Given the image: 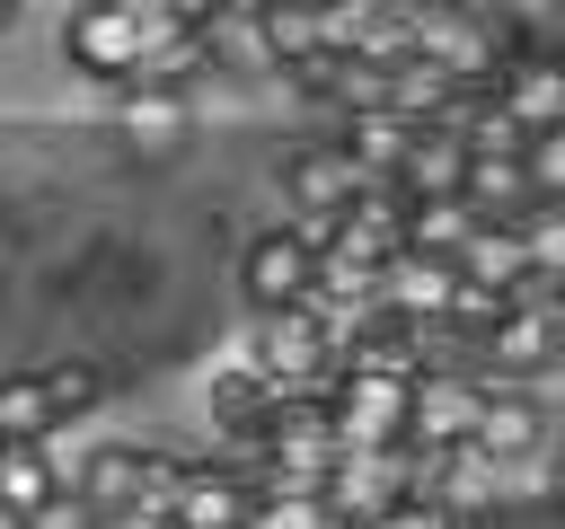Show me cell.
I'll return each instance as SVG.
<instances>
[{"label": "cell", "mask_w": 565, "mask_h": 529, "mask_svg": "<svg viewBox=\"0 0 565 529\" xmlns=\"http://www.w3.org/2000/svg\"><path fill=\"white\" fill-rule=\"evenodd\" d=\"M62 494V467H53V450L44 441H0V511L9 520H26L35 503H53Z\"/></svg>", "instance_id": "17"}, {"label": "cell", "mask_w": 565, "mask_h": 529, "mask_svg": "<svg viewBox=\"0 0 565 529\" xmlns=\"http://www.w3.org/2000/svg\"><path fill=\"white\" fill-rule=\"evenodd\" d=\"M238 353L265 370L274 397H327V379H335V326H327L318 300H300V309H265V317L238 335Z\"/></svg>", "instance_id": "1"}, {"label": "cell", "mask_w": 565, "mask_h": 529, "mask_svg": "<svg viewBox=\"0 0 565 529\" xmlns=\"http://www.w3.org/2000/svg\"><path fill=\"white\" fill-rule=\"evenodd\" d=\"M353 194H362V168L344 159V141H300V150L282 159V203H291L300 229L327 238V220H335Z\"/></svg>", "instance_id": "9"}, {"label": "cell", "mask_w": 565, "mask_h": 529, "mask_svg": "<svg viewBox=\"0 0 565 529\" xmlns=\"http://www.w3.org/2000/svg\"><path fill=\"white\" fill-rule=\"evenodd\" d=\"M185 123H194V97H168V88H124L115 97V132L132 150H177Z\"/></svg>", "instance_id": "15"}, {"label": "cell", "mask_w": 565, "mask_h": 529, "mask_svg": "<svg viewBox=\"0 0 565 529\" xmlns=\"http://www.w3.org/2000/svg\"><path fill=\"white\" fill-rule=\"evenodd\" d=\"M168 26H177L168 9H150V18H124V9H106V0H71V9H62V62H71L79 79H106V88H124V79L141 71V53H150Z\"/></svg>", "instance_id": "2"}, {"label": "cell", "mask_w": 565, "mask_h": 529, "mask_svg": "<svg viewBox=\"0 0 565 529\" xmlns=\"http://www.w3.org/2000/svg\"><path fill=\"white\" fill-rule=\"evenodd\" d=\"M406 203H450L459 185H468V141L450 132V123H415V141H406V159H397V176H388Z\"/></svg>", "instance_id": "14"}, {"label": "cell", "mask_w": 565, "mask_h": 529, "mask_svg": "<svg viewBox=\"0 0 565 529\" xmlns=\"http://www.w3.org/2000/svg\"><path fill=\"white\" fill-rule=\"evenodd\" d=\"M159 511H168V529H247V511H256V476L230 467V458H177Z\"/></svg>", "instance_id": "5"}, {"label": "cell", "mask_w": 565, "mask_h": 529, "mask_svg": "<svg viewBox=\"0 0 565 529\" xmlns=\"http://www.w3.org/2000/svg\"><path fill=\"white\" fill-rule=\"evenodd\" d=\"M18 9H26V0H0V35H9V26H18Z\"/></svg>", "instance_id": "27"}, {"label": "cell", "mask_w": 565, "mask_h": 529, "mask_svg": "<svg viewBox=\"0 0 565 529\" xmlns=\"http://www.w3.org/2000/svg\"><path fill=\"white\" fill-rule=\"evenodd\" d=\"M547 432H556V414L530 397V388H486V406H477V450L494 458V467H512V458H539L547 450Z\"/></svg>", "instance_id": "13"}, {"label": "cell", "mask_w": 565, "mask_h": 529, "mask_svg": "<svg viewBox=\"0 0 565 529\" xmlns=\"http://www.w3.org/2000/svg\"><path fill=\"white\" fill-rule=\"evenodd\" d=\"M35 388H44V406H53V423H71V414H88V406L106 397V379H97V361H44V370H35Z\"/></svg>", "instance_id": "21"}, {"label": "cell", "mask_w": 565, "mask_h": 529, "mask_svg": "<svg viewBox=\"0 0 565 529\" xmlns=\"http://www.w3.org/2000/svg\"><path fill=\"white\" fill-rule=\"evenodd\" d=\"M247 529H353L327 494H300V485H274V494H256V511H247Z\"/></svg>", "instance_id": "18"}, {"label": "cell", "mask_w": 565, "mask_h": 529, "mask_svg": "<svg viewBox=\"0 0 565 529\" xmlns=\"http://www.w3.org/2000/svg\"><path fill=\"white\" fill-rule=\"evenodd\" d=\"M539 485H547V494H565V423H556V432H547V450H539Z\"/></svg>", "instance_id": "25"}, {"label": "cell", "mask_w": 565, "mask_h": 529, "mask_svg": "<svg viewBox=\"0 0 565 529\" xmlns=\"http://www.w3.org/2000/svg\"><path fill=\"white\" fill-rule=\"evenodd\" d=\"M318 247H327V256H344L353 273H371V282H380V264L406 247V194H397V185H362V194L327 220V238H318Z\"/></svg>", "instance_id": "7"}, {"label": "cell", "mask_w": 565, "mask_h": 529, "mask_svg": "<svg viewBox=\"0 0 565 529\" xmlns=\"http://www.w3.org/2000/svg\"><path fill=\"white\" fill-rule=\"evenodd\" d=\"M406 476H415V494H424V503H441L450 520H477V511H494V494H503V467H494L477 441L406 450Z\"/></svg>", "instance_id": "8"}, {"label": "cell", "mask_w": 565, "mask_h": 529, "mask_svg": "<svg viewBox=\"0 0 565 529\" xmlns=\"http://www.w3.org/2000/svg\"><path fill=\"white\" fill-rule=\"evenodd\" d=\"M318 494L362 529L371 511H388L397 494H415V476H406V450H335V467H327Z\"/></svg>", "instance_id": "11"}, {"label": "cell", "mask_w": 565, "mask_h": 529, "mask_svg": "<svg viewBox=\"0 0 565 529\" xmlns=\"http://www.w3.org/2000/svg\"><path fill=\"white\" fill-rule=\"evenodd\" d=\"M477 406H486V388H477L468 370H415V379H406V450H450V441H468V432H477Z\"/></svg>", "instance_id": "10"}, {"label": "cell", "mask_w": 565, "mask_h": 529, "mask_svg": "<svg viewBox=\"0 0 565 529\" xmlns=\"http://www.w3.org/2000/svg\"><path fill=\"white\" fill-rule=\"evenodd\" d=\"M362 529H459V520H450L441 503H424V494H397V503H388V511H371Z\"/></svg>", "instance_id": "23"}, {"label": "cell", "mask_w": 565, "mask_h": 529, "mask_svg": "<svg viewBox=\"0 0 565 529\" xmlns=\"http://www.w3.org/2000/svg\"><path fill=\"white\" fill-rule=\"evenodd\" d=\"M53 432H62V423H53L44 388H35V370L0 379V441H53Z\"/></svg>", "instance_id": "20"}, {"label": "cell", "mask_w": 565, "mask_h": 529, "mask_svg": "<svg viewBox=\"0 0 565 529\" xmlns=\"http://www.w3.org/2000/svg\"><path fill=\"white\" fill-rule=\"evenodd\" d=\"M344 159L362 168V185H388L397 176V159H406V141H415V123L406 115H388V106H371V115H344Z\"/></svg>", "instance_id": "16"}, {"label": "cell", "mask_w": 565, "mask_h": 529, "mask_svg": "<svg viewBox=\"0 0 565 529\" xmlns=\"http://www.w3.org/2000/svg\"><path fill=\"white\" fill-rule=\"evenodd\" d=\"M327 423H335L344 450H406V379L335 370L327 379Z\"/></svg>", "instance_id": "6"}, {"label": "cell", "mask_w": 565, "mask_h": 529, "mask_svg": "<svg viewBox=\"0 0 565 529\" xmlns=\"http://www.w3.org/2000/svg\"><path fill=\"white\" fill-rule=\"evenodd\" d=\"M18 529H97V511H88V503H79V494L62 485V494H53V503H35V511H26Z\"/></svg>", "instance_id": "24"}, {"label": "cell", "mask_w": 565, "mask_h": 529, "mask_svg": "<svg viewBox=\"0 0 565 529\" xmlns=\"http://www.w3.org/2000/svg\"><path fill=\"white\" fill-rule=\"evenodd\" d=\"M371 291H380L406 326H424V335H433V326H441V309H450V291H459V264H450V256H424V247H397V256L380 264V282H371Z\"/></svg>", "instance_id": "12"}, {"label": "cell", "mask_w": 565, "mask_h": 529, "mask_svg": "<svg viewBox=\"0 0 565 529\" xmlns=\"http://www.w3.org/2000/svg\"><path fill=\"white\" fill-rule=\"evenodd\" d=\"M106 9H124V18H150V9H159V0H106Z\"/></svg>", "instance_id": "26"}, {"label": "cell", "mask_w": 565, "mask_h": 529, "mask_svg": "<svg viewBox=\"0 0 565 529\" xmlns=\"http://www.w3.org/2000/svg\"><path fill=\"white\" fill-rule=\"evenodd\" d=\"M309 282H318V229L282 220V229H256V238L238 247V291H247L256 317H265V309H300Z\"/></svg>", "instance_id": "4"}, {"label": "cell", "mask_w": 565, "mask_h": 529, "mask_svg": "<svg viewBox=\"0 0 565 529\" xmlns=\"http://www.w3.org/2000/svg\"><path fill=\"white\" fill-rule=\"evenodd\" d=\"M168 467H177V458H159V450H141V441H97V450L71 467V494L97 511V529H115V520H132V511H150V503L168 494Z\"/></svg>", "instance_id": "3"}, {"label": "cell", "mask_w": 565, "mask_h": 529, "mask_svg": "<svg viewBox=\"0 0 565 529\" xmlns=\"http://www.w3.org/2000/svg\"><path fill=\"white\" fill-rule=\"evenodd\" d=\"M477 229V212L450 194V203H406V247H424V256H459V238Z\"/></svg>", "instance_id": "19"}, {"label": "cell", "mask_w": 565, "mask_h": 529, "mask_svg": "<svg viewBox=\"0 0 565 529\" xmlns=\"http://www.w3.org/2000/svg\"><path fill=\"white\" fill-rule=\"evenodd\" d=\"M0 529H18V520H9V511H0Z\"/></svg>", "instance_id": "28"}, {"label": "cell", "mask_w": 565, "mask_h": 529, "mask_svg": "<svg viewBox=\"0 0 565 529\" xmlns=\"http://www.w3.org/2000/svg\"><path fill=\"white\" fill-rule=\"evenodd\" d=\"M521 176H530V203H565V123L521 141Z\"/></svg>", "instance_id": "22"}]
</instances>
